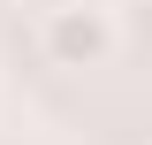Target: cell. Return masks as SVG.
<instances>
[{
    "label": "cell",
    "mask_w": 152,
    "mask_h": 145,
    "mask_svg": "<svg viewBox=\"0 0 152 145\" xmlns=\"http://www.w3.org/2000/svg\"><path fill=\"white\" fill-rule=\"evenodd\" d=\"M114 8H99V0H61V8H46V23H38V54L53 61V69H107L114 61Z\"/></svg>",
    "instance_id": "obj_1"
}]
</instances>
